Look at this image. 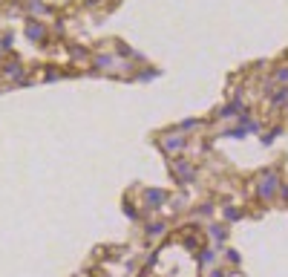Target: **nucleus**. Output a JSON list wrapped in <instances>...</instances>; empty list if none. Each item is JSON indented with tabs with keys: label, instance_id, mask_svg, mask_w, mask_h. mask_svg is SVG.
<instances>
[{
	"label": "nucleus",
	"instance_id": "f257e3e1",
	"mask_svg": "<svg viewBox=\"0 0 288 277\" xmlns=\"http://www.w3.org/2000/svg\"><path fill=\"white\" fill-rule=\"evenodd\" d=\"M276 173L274 171H268L265 176H259V182H256V191H259V196H265V199H271L274 196V191H276Z\"/></svg>",
	"mask_w": 288,
	"mask_h": 277
},
{
	"label": "nucleus",
	"instance_id": "f03ea898",
	"mask_svg": "<svg viewBox=\"0 0 288 277\" xmlns=\"http://www.w3.org/2000/svg\"><path fill=\"white\" fill-rule=\"evenodd\" d=\"M199 263H202V265H213V263H216V251H213V248H205L202 257H199Z\"/></svg>",
	"mask_w": 288,
	"mask_h": 277
},
{
	"label": "nucleus",
	"instance_id": "7ed1b4c3",
	"mask_svg": "<svg viewBox=\"0 0 288 277\" xmlns=\"http://www.w3.org/2000/svg\"><path fill=\"white\" fill-rule=\"evenodd\" d=\"M147 202L150 205H159V202H164V194L161 191H147Z\"/></svg>",
	"mask_w": 288,
	"mask_h": 277
},
{
	"label": "nucleus",
	"instance_id": "20e7f679",
	"mask_svg": "<svg viewBox=\"0 0 288 277\" xmlns=\"http://www.w3.org/2000/svg\"><path fill=\"white\" fill-rule=\"evenodd\" d=\"M147 234L150 237H161V234H164V222H153V225H147Z\"/></svg>",
	"mask_w": 288,
	"mask_h": 277
},
{
	"label": "nucleus",
	"instance_id": "39448f33",
	"mask_svg": "<svg viewBox=\"0 0 288 277\" xmlns=\"http://www.w3.org/2000/svg\"><path fill=\"white\" fill-rule=\"evenodd\" d=\"M210 237H213L216 242H225V237H228V231H225V228H219V225H213V228H210Z\"/></svg>",
	"mask_w": 288,
	"mask_h": 277
},
{
	"label": "nucleus",
	"instance_id": "423d86ee",
	"mask_svg": "<svg viewBox=\"0 0 288 277\" xmlns=\"http://www.w3.org/2000/svg\"><path fill=\"white\" fill-rule=\"evenodd\" d=\"M167 148H170V150H179V148H182V138H170V142H167Z\"/></svg>",
	"mask_w": 288,
	"mask_h": 277
},
{
	"label": "nucleus",
	"instance_id": "0eeeda50",
	"mask_svg": "<svg viewBox=\"0 0 288 277\" xmlns=\"http://www.w3.org/2000/svg\"><path fill=\"white\" fill-rule=\"evenodd\" d=\"M225 217H228V219H239V211H233V208H228V211H225Z\"/></svg>",
	"mask_w": 288,
	"mask_h": 277
},
{
	"label": "nucleus",
	"instance_id": "6e6552de",
	"mask_svg": "<svg viewBox=\"0 0 288 277\" xmlns=\"http://www.w3.org/2000/svg\"><path fill=\"white\" fill-rule=\"evenodd\" d=\"M228 260L230 263H239V251H228Z\"/></svg>",
	"mask_w": 288,
	"mask_h": 277
},
{
	"label": "nucleus",
	"instance_id": "1a4fd4ad",
	"mask_svg": "<svg viewBox=\"0 0 288 277\" xmlns=\"http://www.w3.org/2000/svg\"><path fill=\"white\" fill-rule=\"evenodd\" d=\"M210 277H225V271H222V268H219V271H213V274Z\"/></svg>",
	"mask_w": 288,
	"mask_h": 277
}]
</instances>
